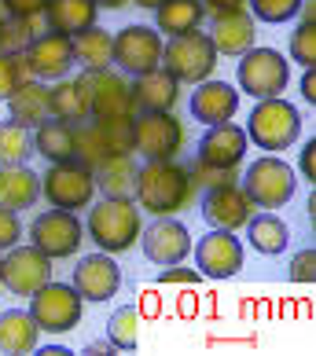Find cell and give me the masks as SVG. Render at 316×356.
<instances>
[{"label": "cell", "mask_w": 316, "mask_h": 356, "mask_svg": "<svg viewBox=\"0 0 316 356\" xmlns=\"http://www.w3.org/2000/svg\"><path fill=\"white\" fill-rule=\"evenodd\" d=\"M136 202L155 217H173L195 199L191 173L177 165L173 158H148L143 169H136Z\"/></svg>", "instance_id": "6da1fadb"}, {"label": "cell", "mask_w": 316, "mask_h": 356, "mask_svg": "<svg viewBox=\"0 0 316 356\" xmlns=\"http://www.w3.org/2000/svg\"><path fill=\"white\" fill-rule=\"evenodd\" d=\"M143 232L140 206L133 199H103L100 206L88 209V235L96 239L103 254H122L136 243Z\"/></svg>", "instance_id": "7a4b0ae2"}, {"label": "cell", "mask_w": 316, "mask_h": 356, "mask_svg": "<svg viewBox=\"0 0 316 356\" xmlns=\"http://www.w3.org/2000/svg\"><path fill=\"white\" fill-rule=\"evenodd\" d=\"M246 136L254 140L258 147H265L269 154L287 151L301 136V118H298V111L291 107V103L280 99V96L258 99V107L246 122Z\"/></svg>", "instance_id": "3957f363"}, {"label": "cell", "mask_w": 316, "mask_h": 356, "mask_svg": "<svg viewBox=\"0 0 316 356\" xmlns=\"http://www.w3.org/2000/svg\"><path fill=\"white\" fill-rule=\"evenodd\" d=\"M217 67V48L210 41V33H180L173 37L169 44H162V70L173 74L177 81H188V85H199L206 81Z\"/></svg>", "instance_id": "277c9868"}, {"label": "cell", "mask_w": 316, "mask_h": 356, "mask_svg": "<svg viewBox=\"0 0 316 356\" xmlns=\"http://www.w3.org/2000/svg\"><path fill=\"white\" fill-rule=\"evenodd\" d=\"M30 316L37 320V327L48 334H67L74 331L77 323H81V305H85V298L77 294L74 286L67 283H45L41 290H33L30 294Z\"/></svg>", "instance_id": "5b68a950"}, {"label": "cell", "mask_w": 316, "mask_h": 356, "mask_svg": "<svg viewBox=\"0 0 316 356\" xmlns=\"http://www.w3.org/2000/svg\"><path fill=\"white\" fill-rule=\"evenodd\" d=\"M291 81V67L276 48H246L239 56V88L254 99L283 96Z\"/></svg>", "instance_id": "8992f818"}, {"label": "cell", "mask_w": 316, "mask_h": 356, "mask_svg": "<svg viewBox=\"0 0 316 356\" xmlns=\"http://www.w3.org/2000/svg\"><path fill=\"white\" fill-rule=\"evenodd\" d=\"M294 169L283 162V158H276V154H265V158H258L254 165L246 169V177H243V191H246V199L254 202V206H283V202H291V195H294Z\"/></svg>", "instance_id": "52a82bcc"}, {"label": "cell", "mask_w": 316, "mask_h": 356, "mask_svg": "<svg viewBox=\"0 0 316 356\" xmlns=\"http://www.w3.org/2000/svg\"><path fill=\"white\" fill-rule=\"evenodd\" d=\"M41 191L45 199L56 206V209H81L92 202V195H96V177H92V169L81 165V162H56L48 169V177L41 180Z\"/></svg>", "instance_id": "ba28073f"}, {"label": "cell", "mask_w": 316, "mask_h": 356, "mask_svg": "<svg viewBox=\"0 0 316 356\" xmlns=\"http://www.w3.org/2000/svg\"><path fill=\"white\" fill-rule=\"evenodd\" d=\"M30 239L52 261L56 257H74L81 239H85V228L70 209H48V213H41L30 224Z\"/></svg>", "instance_id": "9c48e42d"}, {"label": "cell", "mask_w": 316, "mask_h": 356, "mask_svg": "<svg viewBox=\"0 0 316 356\" xmlns=\"http://www.w3.org/2000/svg\"><path fill=\"white\" fill-rule=\"evenodd\" d=\"M111 63H118V70H125L133 77L158 70L162 67V37H158V30H148V26H125L114 37Z\"/></svg>", "instance_id": "30bf717a"}, {"label": "cell", "mask_w": 316, "mask_h": 356, "mask_svg": "<svg viewBox=\"0 0 316 356\" xmlns=\"http://www.w3.org/2000/svg\"><path fill=\"white\" fill-rule=\"evenodd\" d=\"M22 59L30 67V77H37V81H59L74 67V37L45 30L30 41V48L22 51Z\"/></svg>", "instance_id": "8fae6325"}, {"label": "cell", "mask_w": 316, "mask_h": 356, "mask_svg": "<svg viewBox=\"0 0 316 356\" xmlns=\"http://www.w3.org/2000/svg\"><path fill=\"white\" fill-rule=\"evenodd\" d=\"M184 147V125L173 118V111L162 114H140L133 122V151L143 158H177Z\"/></svg>", "instance_id": "7c38bea8"}, {"label": "cell", "mask_w": 316, "mask_h": 356, "mask_svg": "<svg viewBox=\"0 0 316 356\" xmlns=\"http://www.w3.org/2000/svg\"><path fill=\"white\" fill-rule=\"evenodd\" d=\"M85 96H88V114L92 118H114V114H133V96L129 81L118 70H85L81 74Z\"/></svg>", "instance_id": "4fadbf2b"}, {"label": "cell", "mask_w": 316, "mask_h": 356, "mask_svg": "<svg viewBox=\"0 0 316 356\" xmlns=\"http://www.w3.org/2000/svg\"><path fill=\"white\" fill-rule=\"evenodd\" d=\"M52 280V257L41 254L37 246H11L4 257V286L11 294H33Z\"/></svg>", "instance_id": "5bb4252c"}, {"label": "cell", "mask_w": 316, "mask_h": 356, "mask_svg": "<svg viewBox=\"0 0 316 356\" xmlns=\"http://www.w3.org/2000/svg\"><path fill=\"white\" fill-rule=\"evenodd\" d=\"M118 286H122V268L103 250L92 257H81L74 265V290L85 301H111L118 294Z\"/></svg>", "instance_id": "9a60e30c"}, {"label": "cell", "mask_w": 316, "mask_h": 356, "mask_svg": "<svg viewBox=\"0 0 316 356\" xmlns=\"http://www.w3.org/2000/svg\"><path fill=\"white\" fill-rule=\"evenodd\" d=\"M195 261H199L203 275H210V280H228V275L243 268V246L232 232L214 228L195 246Z\"/></svg>", "instance_id": "2e32d148"}, {"label": "cell", "mask_w": 316, "mask_h": 356, "mask_svg": "<svg viewBox=\"0 0 316 356\" xmlns=\"http://www.w3.org/2000/svg\"><path fill=\"white\" fill-rule=\"evenodd\" d=\"M254 213V202L246 199V191L239 184H221V188H210L206 199H203V217L210 228H225V232H235L243 228Z\"/></svg>", "instance_id": "e0dca14e"}, {"label": "cell", "mask_w": 316, "mask_h": 356, "mask_svg": "<svg viewBox=\"0 0 316 356\" xmlns=\"http://www.w3.org/2000/svg\"><path fill=\"white\" fill-rule=\"evenodd\" d=\"M143 254L155 265H180L191 254V235L180 220L158 217L148 232H143Z\"/></svg>", "instance_id": "ac0fdd59"}, {"label": "cell", "mask_w": 316, "mask_h": 356, "mask_svg": "<svg viewBox=\"0 0 316 356\" xmlns=\"http://www.w3.org/2000/svg\"><path fill=\"white\" fill-rule=\"evenodd\" d=\"M129 96H133V114H162L177 107L180 81L158 67V70L140 74L136 85H129Z\"/></svg>", "instance_id": "d6986e66"}, {"label": "cell", "mask_w": 316, "mask_h": 356, "mask_svg": "<svg viewBox=\"0 0 316 356\" xmlns=\"http://www.w3.org/2000/svg\"><path fill=\"white\" fill-rule=\"evenodd\" d=\"M246 154V129L221 122L210 125V133L199 140V162L203 165H217V169H239Z\"/></svg>", "instance_id": "ffe728a7"}, {"label": "cell", "mask_w": 316, "mask_h": 356, "mask_svg": "<svg viewBox=\"0 0 316 356\" xmlns=\"http://www.w3.org/2000/svg\"><path fill=\"white\" fill-rule=\"evenodd\" d=\"M239 111V92L228 81H199L191 92V114L199 118L203 125H221Z\"/></svg>", "instance_id": "44dd1931"}, {"label": "cell", "mask_w": 316, "mask_h": 356, "mask_svg": "<svg viewBox=\"0 0 316 356\" xmlns=\"http://www.w3.org/2000/svg\"><path fill=\"white\" fill-rule=\"evenodd\" d=\"M254 15L246 8L235 11H221L214 15V30H210V41H214L217 56H243L246 48H254Z\"/></svg>", "instance_id": "7402d4cb"}, {"label": "cell", "mask_w": 316, "mask_h": 356, "mask_svg": "<svg viewBox=\"0 0 316 356\" xmlns=\"http://www.w3.org/2000/svg\"><path fill=\"white\" fill-rule=\"evenodd\" d=\"M92 177H96V188L103 191V199H133V191H136L133 154H107L92 169Z\"/></svg>", "instance_id": "603a6c76"}, {"label": "cell", "mask_w": 316, "mask_h": 356, "mask_svg": "<svg viewBox=\"0 0 316 356\" xmlns=\"http://www.w3.org/2000/svg\"><path fill=\"white\" fill-rule=\"evenodd\" d=\"M11 107V122L15 125H26V129H37L41 122H48L52 118V99H48V85L37 81V77H30L15 96L8 99Z\"/></svg>", "instance_id": "cb8c5ba5"}, {"label": "cell", "mask_w": 316, "mask_h": 356, "mask_svg": "<svg viewBox=\"0 0 316 356\" xmlns=\"http://www.w3.org/2000/svg\"><path fill=\"white\" fill-rule=\"evenodd\" d=\"M41 195V177L26 165H0V206L4 209H26Z\"/></svg>", "instance_id": "d4e9b609"}, {"label": "cell", "mask_w": 316, "mask_h": 356, "mask_svg": "<svg viewBox=\"0 0 316 356\" xmlns=\"http://www.w3.org/2000/svg\"><path fill=\"white\" fill-rule=\"evenodd\" d=\"M96 4L92 0H48L45 8V19L56 33H67V37H77L88 26H96Z\"/></svg>", "instance_id": "484cf974"}, {"label": "cell", "mask_w": 316, "mask_h": 356, "mask_svg": "<svg viewBox=\"0 0 316 356\" xmlns=\"http://www.w3.org/2000/svg\"><path fill=\"white\" fill-rule=\"evenodd\" d=\"M48 99H52V118H59V122L81 125L85 118H92L81 77H59V81L48 88Z\"/></svg>", "instance_id": "4316f807"}, {"label": "cell", "mask_w": 316, "mask_h": 356, "mask_svg": "<svg viewBox=\"0 0 316 356\" xmlns=\"http://www.w3.org/2000/svg\"><path fill=\"white\" fill-rule=\"evenodd\" d=\"M74 133L77 129L70 122H59V118H48V122L37 125V133H33V151L48 158L52 165L56 162H70L74 158Z\"/></svg>", "instance_id": "83f0119b"}, {"label": "cell", "mask_w": 316, "mask_h": 356, "mask_svg": "<svg viewBox=\"0 0 316 356\" xmlns=\"http://www.w3.org/2000/svg\"><path fill=\"white\" fill-rule=\"evenodd\" d=\"M203 15H206L203 0H166V4L155 8V26L169 37H180V33L199 30Z\"/></svg>", "instance_id": "f1b7e54d"}, {"label": "cell", "mask_w": 316, "mask_h": 356, "mask_svg": "<svg viewBox=\"0 0 316 356\" xmlns=\"http://www.w3.org/2000/svg\"><path fill=\"white\" fill-rule=\"evenodd\" d=\"M246 235H250V246H254L258 254H265V257L283 254L287 243H291V232H287V224L276 217V213H258V217L250 213Z\"/></svg>", "instance_id": "f546056e"}, {"label": "cell", "mask_w": 316, "mask_h": 356, "mask_svg": "<svg viewBox=\"0 0 316 356\" xmlns=\"http://www.w3.org/2000/svg\"><path fill=\"white\" fill-rule=\"evenodd\" d=\"M37 320L22 309H11L0 316V349L4 353H30L37 349Z\"/></svg>", "instance_id": "4dcf8cb0"}, {"label": "cell", "mask_w": 316, "mask_h": 356, "mask_svg": "<svg viewBox=\"0 0 316 356\" xmlns=\"http://www.w3.org/2000/svg\"><path fill=\"white\" fill-rule=\"evenodd\" d=\"M111 51H114V37L100 30V26H88V30L74 37V63H81L85 70H107Z\"/></svg>", "instance_id": "1f68e13d"}, {"label": "cell", "mask_w": 316, "mask_h": 356, "mask_svg": "<svg viewBox=\"0 0 316 356\" xmlns=\"http://www.w3.org/2000/svg\"><path fill=\"white\" fill-rule=\"evenodd\" d=\"M133 114H114V118H92L96 133L103 136L111 154H133Z\"/></svg>", "instance_id": "d6a6232c"}, {"label": "cell", "mask_w": 316, "mask_h": 356, "mask_svg": "<svg viewBox=\"0 0 316 356\" xmlns=\"http://www.w3.org/2000/svg\"><path fill=\"white\" fill-rule=\"evenodd\" d=\"M33 154V136L26 125L4 122L0 125V165H26V158Z\"/></svg>", "instance_id": "836d02e7"}, {"label": "cell", "mask_w": 316, "mask_h": 356, "mask_svg": "<svg viewBox=\"0 0 316 356\" xmlns=\"http://www.w3.org/2000/svg\"><path fill=\"white\" fill-rule=\"evenodd\" d=\"M140 323H143V316L136 305H122L111 320H107V338H111V346L114 349H136V341H140Z\"/></svg>", "instance_id": "e575fe53"}, {"label": "cell", "mask_w": 316, "mask_h": 356, "mask_svg": "<svg viewBox=\"0 0 316 356\" xmlns=\"http://www.w3.org/2000/svg\"><path fill=\"white\" fill-rule=\"evenodd\" d=\"M107 143H103V136L96 133V125H77V133H74V162H81L88 169H96L103 158H107Z\"/></svg>", "instance_id": "d590c367"}, {"label": "cell", "mask_w": 316, "mask_h": 356, "mask_svg": "<svg viewBox=\"0 0 316 356\" xmlns=\"http://www.w3.org/2000/svg\"><path fill=\"white\" fill-rule=\"evenodd\" d=\"M30 81V67L19 51H0V103H8L15 92Z\"/></svg>", "instance_id": "8d00e7d4"}, {"label": "cell", "mask_w": 316, "mask_h": 356, "mask_svg": "<svg viewBox=\"0 0 316 356\" xmlns=\"http://www.w3.org/2000/svg\"><path fill=\"white\" fill-rule=\"evenodd\" d=\"M41 19V15H37ZM37 19H8V22H0V51H22L30 48V41L37 37Z\"/></svg>", "instance_id": "74e56055"}, {"label": "cell", "mask_w": 316, "mask_h": 356, "mask_svg": "<svg viewBox=\"0 0 316 356\" xmlns=\"http://www.w3.org/2000/svg\"><path fill=\"white\" fill-rule=\"evenodd\" d=\"M250 8H254V19L261 22H287V19H294L298 15V8H301V0H246Z\"/></svg>", "instance_id": "f35d334b"}, {"label": "cell", "mask_w": 316, "mask_h": 356, "mask_svg": "<svg viewBox=\"0 0 316 356\" xmlns=\"http://www.w3.org/2000/svg\"><path fill=\"white\" fill-rule=\"evenodd\" d=\"M291 59L301 67H316V22H301L291 33Z\"/></svg>", "instance_id": "ab89813d"}, {"label": "cell", "mask_w": 316, "mask_h": 356, "mask_svg": "<svg viewBox=\"0 0 316 356\" xmlns=\"http://www.w3.org/2000/svg\"><path fill=\"white\" fill-rule=\"evenodd\" d=\"M188 173H191V184H195V191L199 188H221V184H235L239 180V173L235 169H217V165H203V162H195L188 165Z\"/></svg>", "instance_id": "60d3db41"}, {"label": "cell", "mask_w": 316, "mask_h": 356, "mask_svg": "<svg viewBox=\"0 0 316 356\" xmlns=\"http://www.w3.org/2000/svg\"><path fill=\"white\" fill-rule=\"evenodd\" d=\"M316 280V250H298L291 257V283H313Z\"/></svg>", "instance_id": "b9f144b4"}, {"label": "cell", "mask_w": 316, "mask_h": 356, "mask_svg": "<svg viewBox=\"0 0 316 356\" xmlns=\"http://www.w3.org/2000/svg\"><path fill=\"white\" fill-rule=\"evenodd\" d=\"M19 235H22L19 213H15V209H4V206H0V250H11V246L19 243Z\"/></svg>", "instance_id": "7bdbcfd3"}, {"label": "cell", "mask_w": 316, "mask_h": 356, "mask_svg": "<svg viewBox=\"0 0 316 356\" xmlns=\"http://www.w3.org/2000/svg\"><path fill=\"white\" fill-rule=\"evenodd\" d=\"M0 4H4L11 19H37V15H45L48 0H0Z\"/></svg>", "instance_id": "ee69618b"}, {"label": "cell", "mask_w": 316, "mask_h": 356, "mask_svg": "<svg viewBox=\"0 0 316 356\" xmlns=\"http://www.w3.org/2000/svg\"><path fill=\"white\" fill-rule=\"evenodd\" d=\"M158 283H184V286H199V272H191V268H162L158 272Z\"/></svg>", "instance_id": "f6af8a7d"}, {"label": "cell", "mask_w": 316, "mask_h": 356, "mask_svg": "<svg viewBox=\"0 0 316 356\" xmlns=\"http://www.w3.org/2000/svg\"><path fill=\"white\" fill-rule=\"evenodd\" d=\"M301 177L316 180V140H309L306 147H301Z\"/></svg>", "instance_id": "bcb514c9"}, {"label": "cell", "mask_w": 316, "mask_h": 356, "mask_svg": "<svg viewBox=\"0 0 316 356\" xmlns=\"http://www.w3.org/2000/svg\"><path fill=\"white\" fill-rule=\"evenodd\" d=\"M301 96L316 103V67H306V74H301Z\"/></svg>", "instance_id": "7dc6e473"}, {"label": "cell", "mask_w": 316, "mask_h": 356, "mask_svg": "<svg viewBox=\"0 0 316 356\" xmlns=\"http://www.w3.org/2000/svg\"><path fill=\"white\" fill-rule=\"evenodd\" d=\"M243 4H246V0H203V8H210L214 15H221V11H235Z\"/></svg>", "instance_id": "c3c4849f"}, {"label": "cell", "mask_w": 316, "mask_h": 356, "mask_svg": "<svg viewBox=\"0 0 316 356\" xmlns=\"http://www.w3.org/2000/svg\"><path fill=\"white\" fill-rule=\"evenodd\" d=\"M301 22H316V0H301Z\"/></svg>", "instance_id": "681fc988"}, {"label": "cell", "mask_w": 316, "mask_h": 356, "mask_svg": "<svg viewBox=\"0 0 316 356\" xmlns=\"http://www.w3.org/2000/svg\"><path fill=\"white\" fill-rule=\"evenodd\" d=\"M85 353H92V356H100V353H114V346H111V341H92V346H88Z\"/></svg>", "instance_id": "f907efd6"}, {"label": "cell", "mask_w": 316, "mask_h": 356, "mask_svg": "<svg viewBox=\"0 0 316 356\" xmlns=\"http://www.w3.org/2000/svg\"><path fill=\"white\" fill-rule=\"evenodd\" d=\"M92 4H96V8H111V11H118V8H125L129 0H92Z\"/></svg>", "instance_id": "816d5d0a"}, {"label": "cell", "mask_w": 316, "mask_h": 356, "mask_svg": "<svg viewBox=\"0 0 316 356\" xmlns=\"http://www.w3.org/2000/svg\"><path fill=\"white\" fill-rule=\"evenodd\" d=\"M140 8H158V4H166V0H136Z\"/></svg>", "instance_id": "f5cc1de1"}, {"label": "cell", "mask_w": 316, "mask_h": 356, "mask_svg": "<svg viewBox=\"0 0 316 356\" xmlns=\"http://www.w3.org/2000/svg\"><path fill=\"white\" fill-rule=\"evenodd\" d=\"M0 283H4V257H0Z\"/></svg>", "instance_id": "db71d44e"}]
</instances>
